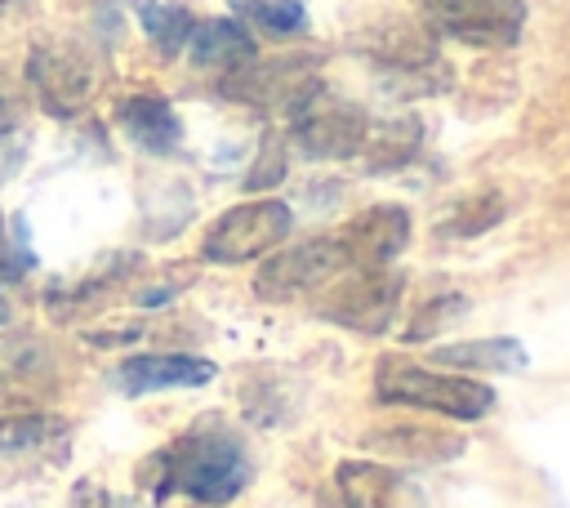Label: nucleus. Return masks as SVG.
I'll use <instances>...</instances> for the list:
<instances>
[{"mask_svg":"<svg viewBox=\"0 0 570 508\" xmlns=\"http://www.w3.org/2000/svg\"><path fill=\"white\" fill-rule=\"evenodd\" d=\"M142 481L151 486L156 499L187 495L191 504L218 508V504H232L245 490L249 450L223 419H200L147 459Z\"/></svg>","mask_w":570,"mask_h":508,"instance_id":"1","label":"nucleus"},{"mask_svg":"<svg viewBox=\"0 0 570 508\" xmlns=\"http://www.w3.org/2000/svg\"><path fill=\"white\" fill-rule=\"evenodd\" d=\"M374 392H379V401L419 406V410L450 414V419H481L494 406V392L485 383H476L468 374H436V370H423L401 356L379 361Z\"/></svg>","mask_w":570,"mask_h":508,"instance_id":"2","label":"nucleus"},{"mask_svg":"<svg viewBox=\"0 0 570 508\" xmlns=\"http://www.w3.org/2000/svg\"><path fill=\"white\" fill-rule=\"evenodd\" d=\"M289 205L285 201H245L214 218L205 232L200 254L209 263H249L267 250H276L289 236Z\"/></svg>","mask_w":570,"mask_h":508,"instance_id":"3","label":"nucleus"},{"mask_svg":"<svg viewBox=\"0 0 570 508\" xmlns=\"http://www.w3.org/2000/svg\"><path fill=\"white\" fill-rule=\"evenodd\" d=\"M223 94L236 102L263 107V111H289L294 116L321 94V80H316L312 58H272V62L249 58L245 67L223 76Z\"/></svg>","mask_w":570,"mask_h":508,"instance_id":"4","label":"nucleus"},{"mask_svg":"<svg viewBox=\"0 0 570 508\" xmlns=\"http://www.w3.org/2000/svg\"><path fill=\"white\" fill-rule=\"evenodd\" d=\"M414 4L436 31L463 45H481V49L512 45L525 18L521 0H414Z\"/></svg>","mask_w":570,"mask_h":508,"instance_id":"5","label":"nucleus"},{"mask_svg":"<svg viewBox=\"0 0 570 508\" xmlns=\"http://www.w3.org/2000/svg\"><path fill=\"white\" fill-rule=\"evenodd\" d=\"M27 85L49 116H76L94 94V62L76 45H36L27 53Z\"/></svg>","mask_w":570,"mask_h":508,"instance_id":"6","label":"nucleus"},{"mask_svg":"<svg viewBox=\"0 0 570 508\" xmlns=\"http://www.w3.org/2000/svg\"><path fill=\"white\" fill-rule=\"evenodd\" d=\"M338 267H347L343 258V245L338 236H312V241H298V245H285L276 258H267L254 276V290L272 303L281 299H294L303 290H316L321 281H330Z\"/></svg>","mask_w":570,"mask_h":508,"instance_id":"7","label":"nucleus"},{"mask_svg":"<svg viewBox=\"0 0 570 508\" xmlns=\"http://www.w3.org/2000/svg\"><path fill=\"white\" fill-rule=\"evenodd\" d=\"M396 299H401V276L387 272V267H356L352 281L334 285L325 299H321V316L347 325V330H361V334H379L392 325V312H396Z\"/></svg>","mask_w":570,"mask_h":508,"instance_id":"8","label":"nucleus"},{"mask_svg":"<svg viewBox=\"0 0 570 508\" xmlns=\"http://www.w3.org/2000/svg\"><path fill=\"white\" fill-rule=\"evenodd\" d=\"M370 134V116L343 98H312L303 111H294V138L307 156H321V160H343V156H356L361 143Z\"/></svg>","mask_w":570,"mask_h":508,"instance_id":"9","label":"nucleus"},{"mask_svg":"<svg viewBox=\"0 0 570 508\" xmlns=\"http://www.w3.org/2000/svg\"><path fill=\"white\" fill-rule=\"evenodd\" d=\"M405 241H410V214L401 205H374L338 232L347 267H383L405 250Z\"/></svg>","mask_w":570,"mask_h":508,"instance_id":"10","label":"nucleus"},{"mask_svg":"<svg viewBox=\"0 0 570 508\" xmlns=\"http://www.w3.org/2000/svg\"><path fill=\"white\" fill-rule=\"evenodd\" d=\"M209 379H214V361L187 356V352H147V356H129L116 365V383L129 397L160 392V388H200Z\"/></svg>","mask_w":570,"mask_h":508,"instance_id":"11","label":"nucleus"},{"mask_svg":"<svg viewBox=\"0 0 570 508\" xmlns=\"http://www.w3.org/2000/svg\"><path fill=\"white\" fill-rule=\"evenodd\" d=\"M338 495L347 508H423L419 486L387 463H338Z\"/></svg>","mask_w":570,"mask_h":508,"instance_id":"12","label":"nucleus"},{"mask_svg":"<svg viewBox=\"0 0 570 508\" xmlns=\"http://www.w3.org/2000/svg\"><path fill=\"white\" fill-rule=\"evenodd\" d=\"M116 120L129 134V143L142 147L147 156H169L178 147V138H183V125H178L174 107L165 98H156V94H129V98H120Z\"/></svg>","mask_w":570,"mask_h":508,"instance_id":"13","label":"nucleus"},{"mask_svg":"<svg viewBox=\"0 0 570 508\" xmlns=\"http://www.w3.org/2000/svg\"><path fill=\"white\" fill-rule=\"evenodd\" d=\"M379 455L387 459H405V463H441L454 459L463 450V437L445 432V428H428V423H392L365 437Z\"/></svg>","mask_w":570,"mask_h":508,"instance_id":"14","label":"nucleus"},{"mask_svg":"<svg viewBox=\"0 0 570 508\" xmlns=\"http://www.w3.org/2000/svg\"><path fill=\"white\" fill-rule=\"evenodd\" d=\"M191 62L196 67H218V71H236L254 58V36L245 22L236 18H209V22H196L191 27Z\"/></svg>","mask_w":570,"mask_h":508,"instance_id":"15","label":"nucleus"},{"mask_svg":"<svg viewBox=\"0 0 570 508\" xmlns=\"http://www.w3.org/2000/svg\"><path fill=\"white\" fill-rule=\"evenodd\" d=\"M432 365H459V370H521L525 352L517 339H468V343H450L432 352Z\"/></svg>","mask_w":570,"mask_h":508,"instance_id":"16","label":"nucleus"},{"mask_svg":"<svg viewBox=\"0 0 570 508\" xmlns=\"http://www.w3.org/2000/svg\"><path fill=\"white\" fill-rule=\"evenodd\" d=\"M62 419L45 414V410H18V414H0V455H27L40 450L49 441H58Z\"/></svg>","mask_w":570,"mask_h":508,"instance_id":"17","label":"nucleus"},{"mask_svg":"<svg viewBox=\"0 0 570 508\" xmlns=\"http://www.w3.org/2000/svg\"><path fill=\"white\" fill-rule=\"evenodd\" d=\"M138 22H142V31L151 36V45H156L160 53L187 49L191 27H196V18H191L183 4H156V0H138Z\"/></svg>","mask_w":570,"mask_h":508,"instance_id":"18","label":"nucleus"},{"mask_svg":"<svg viewBox=\"0 0 570 508\" xmlns=\"http://www.w3.org/2000/svg\"><path fill=\"white\" fill-rule=\"evenodd\" d=\"M414 147H419V125H414V120H401V125H370V134H365V143H361V152H370V160H374L379 169L401 165L405 156H414Z\"/></svg>","mask_w":570,"mask_h":508,"instance_id":"19","label":"nucleus"},{"mask_svg":"<svg viewBox=\"0 0 570 508\" xmlns=\"http://www.w3.org/2000/svg\"><path fill=\"white\" fill-rule=\"evenodd\" d=\"M240 13L272 36H298L307 27V9L298 0H240Z\"/></svg>","mask_w":570,"mask_h":508,"instance_id":"20","label":"nucleus"},{"mask_svg":"<svg viewBox=\"0 0 570 508\" xmlns=\"http://www.w3.org/2000/svg\"><path fill=\"white\" fill-rule=\"evenodd\" d=\"M499 214H503V201H499V196H481V201L463 205V209L445 223V232H450V236H472V232H485L490 223H499Z\"/></svg>","mask_w":570,"mask_h":508,"instance_id":"21","label":"nucleus"},{"mask_svg":"<svg viewBox=\"0 0 570 508\" xmlns=\"http://www.w3.org/2000/svg\"><path fill=\"white\" fill-rule=\"evenodd\" d=\"M285 178V147L272 138L263 152H258V165L245 174V187H276Z\"/></svg>","mask_w":570,"mask_h":508,"instance_id":"22","label":"nucleus"},{"mask_svg":"<svg viewBox=\"0 0 570 508\" xmlns=\"http://www.w3.org/2000/svg\"><path fill=\"white\" fill-rule=\"evenodd\" d=\"M71 508H129V504H120V499L102 495L98 486H80V490H76V504H71Z\"/></svg>","mask_w":570,"mask_h":508,"instance_id":"23","label":"nucleus"},{"mask_svg":"<svg viewBox=\"0 0 570 508\" xmlns=\"http://www.w3.org/2000/svg\"><path fill=\"white\" fill-rule=\"evenodd\" d=\"M9 4H18V0H0V13H4V9H9Z\"/></svg>","mask_w":570,"mask_h":508,"instance_id":"24","label":"nucleus"},{"mask_svg":"<svg viewBox=\"0 0 570 508\" xmlns=\"http://www.w3.org/2000/svg\"><path fill=\"white\" fill-rule=\"evenodd\" d=\"M0 321H4V307H0Z\"/></svg>","mask_w":570,"mask_h":508,"instance_id":"25","label":"nucleus"}]
</instances>
